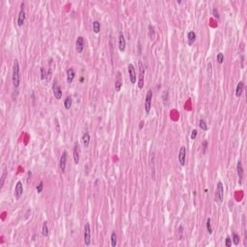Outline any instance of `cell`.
<instances>
[{"instance_id": "cell-1", "label": "cell", "mask_w": 247, "mask_h": 247, "mask_svg": "<svg viewBox=\"0 0 247 247\" xmlns=\"http://www.w3.org/2000/svg\"><path fill=\"white\" fill-rule=\"evenodd\" d=\"M12 82L15 88H17L19 86L20 78H19V61L15 60L14 65H13V75H12Z\"/></svg>"}, {"instance_id": "cell-2", "label": "cell", "mask_w": 247, "mask_h": 247, "mask_svg": "<svg viewBox=\"0 0 247 247\" xmlns=\"http://www.w3.org/2000/svg\"><path fill=\"white\" fill-rule=\"evenodd\" d=\"M223 199H224V185L221 182H218L215 190V201L217 203L221 204L223 202Z\"/></svg>"}, {"instance_id": "cell-3", "label": "cell", "mask_w": 247, "mask_h": 247, "mask_svg": "<svg viewBox=\"0 0 247 247\" xmlns=\"http://www.w3.org/2000/svg\"><path fill=\"white\" fill-rule=\"evenodd\" d=\"M139 77H138V88L142 89L144 87V76H145V67L141 61L138 62Z\"/></svg>"}, {"instance_id": "cell-4", "label": "cell", "mask_w": 247, "mask_h": 247, "mask_svg": "<svg viewBox=\"0 0 247 247\" xmlns=\"http://www.w3.org/2000/svg\"><path fill=\"white\" fill-rule=\"evenodd\" d=\"M152 99V91L150 89L146 95V99H145V112H146L147 115L150 113V111H151Z\"/></svg>"}, {"instance_id": "cell-5", "label": "cell", "mask_w": 247, "mask_h": 247, "mask_svg": "<svg viewBox=\"0 0 247 247\" xmlns=\"http://www.w3.org/2000/svg\"><path fill=\"white\" fill-rule=\"evenodd\" d=\"M84 242L87 246L90 245L91 243V228L89 223L85 224L84 226Z\"/></svg>"}, {"instance_id": "cell-6", "label": "cell", "mask_w": 247, "mask_h": 247, "mask_svg": "<svg viewBox=\"0 0 247 247\" xmlns=\"http://www.w3.org/2000/svg\"><path fill=\"white\" fill-rule=\"evenodd\" d=\"M128 76H129V80H130L131 84H135L136 83V72H135V68L132 64H128Z\"/></svg>"}, {"instance_id": "cell-7", "label": "cell", "mask_w": 247, "mask_h": 247, "mask_svg": "<svg viewBox=\"0 0 247 247\" xmlns=\"http://www.w3.org/2000/svg\"><path fill=\"white\" fill-rule=\"evenodd\" d=\"M23 194V185H22L21 182H17L16 184V187H15L14 190V197L16 198L17 200H19L20 197Z\"/></svg>"}, {"instance_id": "cell-8", "label": "cell", "mask_w": 247, "mask_h": 247, "mask_svg": "<svg viewBox=\"0 0 247 247\" xmlns=\"http://www.w3.org/2000/svg\"><path fill=\"white\" fill-rule=\"evenodd\" d=\"M185 156H186V149H185L184 146H182L179 152V156H178L179 162L182 166H184L185 165Z\"/></svg>"}, {"instance_id": "cell-9", "label": "cell", "mask_w": 247, "mask_h": 247, "mask_svg": "<svg viewBox=\"0 0 247 247\" xmlns=\"http://www.w3.org/2000/svg\"><path fill=\"white\" fill-rule=\"evenodd\" d=\"M25 21V11H24V3H21V9L19 13V17H17V25L21 27L24 24Z\"/></svg>"}, {"instance_id": "cell-10", "label": "cell", "mask_w": 247, "mask_h": 247, "mask_svg": "<svg viewBox=\"0 0 247 247\" xmlns=\"http://www.w3.org/2000/svg\"><path fill=\"white\" fill-rule=\"evenodd\" d=\"M84 47H85V42H84V38L83 37H78L76 39L75 42V49L77 53H81L83 51Z\"/></svg>"}, {"instance_id": "cell-11", "label": "cell", "mask_w": 247, "mask_h": 247, "mask_svg": "<svg viewBox=\"0 0 247 247\" xmlns=\"http://www.w3.org/2000/svg\"><path fill=\"white\" fill-rule=\"evenodd\" d=\"M67 158H68V152H63L62 156L60 157V161H59V166L62 173H64L66 171V165H67Z\"/></svg>"}, {"instance_id": "cell-12", "label": "cell", "mask_w": 247, "mask_h": 247, "mask_svg": "<svg viewBox=\"0 0 247 247\" xmlns=\"http://www.w3.org/2000/svg\"><path fill=\"white\" fill-rule=\"evenodd\" d=\"M73 160H75V163L78 164L80 160V147L79 145L76 143L73 148Z\"/></svg>"}, {"instance_id": "cell-13", "label": "cell", "mask_w": 247, "mask_h": 247, "mask_svg": "<svg viewBox=\"0 0 247 247\" xmlns=\"http://www.w3.org/2000/svg\"><path fill=\"white\" fill-rule=\"evenodd\" d=\"M154 154H151V157H150V168H151V175H152V179L156 180V166H154Z\"/></svg>"}, {"instance_id": "cell-14", "label": "cell", "mask_w": 247, "mask_h": 247, "mask_svg": "<svg viewBox=\"0 0 247 247\" xmlns=\"http://www.w3.org/2000/svg\"><path fill=\"white\" fill-rule=\"evenodd\" d=\"M122 85H123V81H122V73H121V72H117L116 80H115V90H116V92L121 91Z\"/></svg>"}, {"instance_id": "cell-15", "label": "cell", "mask_w": 247, "mask_h": 247, "mask_svg": "<svg viewBox=\"0 0 247 247\" xmlns=\"http://www.w3.org/2000/svg\"><path fill=\"white\" fill-rule=\"evenodd\" d=\"M52 91H53V95H54V97L57 100H61V99H62V90H61V88L58 86L57 82H55L53 84Z\"/></svg>"}, {"instance_id": "cell-16", "label": "cell", "mask_w": 247, "mask_h": 247, "mask_svg": "<svg viewBox=\"0 0 247 247\" xmlns=\"http://www.w3.org/2000/svg\"><path fill=\"white\" fill-rule=\"evenodd\" d=\"M236 171H238V182L239 184L242 183V180H243V167H242V163H241L240 160L238 161V164H236Z\"/></svg>"}, {"instance_id": "cell-17", "label": "cell", "mask_w": 247, "mask_h": 247, "mask_svg": "<svg viewBox=\"0 0 247 247\" xmlns=\"http://www.w3.org/2000/svg\"><path fill=\"white\" fill-rule=\"evenodd\" d=\"M126 39H124V36L123 33H120L119 35V49L120 51L124 52V49H126Z\"/></svg>"}, {"instance_id": "cell-18", "label": "cell", "mask_w": 247, "mask_h": 247, "mask_svg": "<svg viewBox=\"0 0 247 247\" xmlns=\"http://www.w3.org/2000/svg\"><path fill=\"white\" fill-rule=\"evenodd\" d=\"M75 73L73 71V68H70L67 70V81L68 83H72L73 79H75Z\"/></svg>"}, {"instance_id": "cell-19", "label": "cell", "mask_w": 247, "mask_h": 247, "mask_svg": "<svg viewBox=\"0 0 247 247\" xmlns=\"http://www.w3.org/2000/svg\"><path fill=\"white\" fill-rule=\"evenodd\" d=\"M243 90H244V83L242 82V81H240V82H238V85H236V96L238 97V98H239V97L242 95Z\"/></svg>"}, {"instance_id": "cell-20", "label": "cell", "mask_w": 247, "mask_h": 247, "mask_svg": "<svg viewBox=\"0 0 247 247\" xmlns=\"http://www.w3.org/2000/svg\"><path fill=\"white\" fill-rule=\"evenodd\" d=\"M82 143L84 145L85 148H88L89 147V144H90V140H91V137H90V134L89 132H85V133L82 135Z\"/></svg>"}, {"instance_id": "cell-21", "label": "cell", "mask_w": 247, "mask_h": 247, "mask_svg": "<svg viewBox=\"0 0 247 247\" xmlns=\"http://www.w3.org/2000/svg\"><path fill=\"white\" fill-rule=\"evenodd\" d=\"M196 38H197V36H196V33L194 31H189L187 34V39H188V44H189L190 45H193V43L196 41Z\"/></svg>"}, {"instance_id": "cell-22", "label": "cell", "mask_w": 247, "mask_h": 247, "mask_svg": "<svg viewBox=\"0 0 247 247\" xmlns=\"http://www.w3.org/2000/svg\"><path fill=\"white\" fill-rule=\"evenodd\" d=\"M148 29H149V37H150V39H151L152 41H154V38H156V29H154V27L152 26V24H149Z\"/></svg>"}, {"instance_id": "cell-23", "label": "cell", "mask_w": 247, "mask_h": 247, "mask_svg": "<svg viewBox=\"0 0 247 247\" xmlns=\"http://www.w3.org/2000/svg\"><path fill=\"white\" fill-rule=\"evenodd\" d=\"M162 101H163V104L165 106L169 105V92L167 90L162 94Z\"/></svg>"}, {"instance_id": "cell-24", "label": "cell", "mask_w": 247, "mask_h": 247, "mask_svg": "<svg viewBox=\"0 0 247 247\" xmlns=\"http://www.w3.org/2000/svg\"><path fill=\"white\" fill-rule=\"evenodd\" d=\"M93 31L95 32L96 34H99L101 31V23H100V21H98V20L93 21Z\"/></svg>"}, {"instance_id": "cell-25", "label": "cell", "mask_w": 247, "mask_h": 247, "mask_svg": "<svg viewBox=\"0 0 247 247\" xmlns=\"http://www.w3.org/2000/svg\"><path fill=\"white\" fill-rule=\"evenodd\" d=\"M72 104H73V100L71 97H67V98L65 99L64 101V106L66 109H70L71 107H72Z\"/></svg>"}, {"instance_id": "cell-26", "label": "cell", "mask_w": 247, "mask_h": 247, "mask_svg": "<svg viewBox=\"0 0 247 247\" xmlns=\"http://www.w3.org/2000/svg\"><path fill=\"white\" fill-rule=\"evenodd\" d=\"M48 226H47V221H45L44 223H43V227H42V235L44 236H48Z\"/></svg>"}, {"instance_id": "cell-27", "label": "cell", "mask_w": 247, "mask_h": 247, "mask_svg": "<svg viewBox=\"0 0 247 247\" xmlns=\"http://www.w3.org/2000/svg\"><path fill=\"white\" fill-rule=\"evenodd\" d=\"M199 126H200V128L202 129V130H204V131H207L208 129V124H207V123H206L205 120H200V122H199Z\"/></svg>"}, {"instance_id": "cell-28", "label": "cell", "mask_w": 247, "mask_h": 247, "mask_svg": "<svg viewBox=\"0 0 247 247\" xmlns=\"http://www.w3.org/2000/svg\"><path fill=\"white\" fill-rule=\"evenodd\" d=\"M111 245L113 247H116L117 245V235L116 232H112L111 234Z\"/></svg>"}, {"instance_id": "cell-29", "label": "cell", "mask_w": 247, "mask_h": 247, "mask_svg": "<svg viewBox=\"0 0 247 247\" xmlns=\"http://www.w3.org/2000/svg\"><path fill=\"white\" fill-rule=\"evenodd\" d=\"M206 226H207V230H208V235H211V234H212V228H211V220H210V217L207 219V224H206Z\"/></svg>"}, {"instance_id": "cell-30", "label": "cell", "mask_w": 247, "mask_h": 247, "mask_svg": "<svg viewBox=\"0 0 247 247\" xmlns=\"http://www.w3.org/2000/svg\"><path fill=\"white\" fill-rule=\"evenodd\" d=\"M216 60H217L218 64H222V63L224 62V54L222 52L218 53L217 56H216Z\"/></svg>"}, {"instance_id": "cell-31", "label": "cell", "mask_w": 247, "mask_h": 247, "mask_svg": "<svg viewBox=\"0 0 247 247\" xmlns=\"http://www.w3.org/2000/svg\"><path fill=\"white\" fill-rule=\"evenodd\" d=\"M40 72H41V79H42V80H45V77H47V70H45V68H41Z\"/></svg>"}, {"instance_id": "cell-32", "label": "cell", "mask_w": 247, "mask_h": 247, "mask_svg": "<svg viewBox=\"0 0 247 247\" xmlns=\"http://www.w3.org/2000/svg\"><path fill=\"white\" fill-rule=\"evenodd\" d=\"M239 240H240V238H239V236L238 235V234H234L233 235V242L235 245H238L239 244Z\"/></svg>"}, {"instance_id": "cell-33", "label": "cell", "mask_w": 247, "mask_h": 247, "mask_svg": "<svg viewBox=\"0 0 247 247\" xmlns=\"http://www.w3.org/2000/svg\"><path fill=\"white\" fill-rule=\"evenodd\" d=\"M6 177H7V169H5L1 177V184H0V187L1 188H3L4 186V182H5V180H6Z\"/></svg>"}, {"instance_id": "cell-34", "label": "cell", "mask_w": 247, "mask_h": 247, "mask_svg": "<svg viewBox=\"0 0 247 247\" xmlns=\"http://www.w3.org/2000/svg\"><path fill=\"white\" fill-rule=\"evenodd\" d=\"M36 189H37V192H38V193H41V192L43 191V189H44V183H43V182H41L39 184L37 185Z\"/></svg>"}, {"instance_id": "cell-35", "label": "cell", "mask_w": 247, "mask_h": 247, "mask_svg": "<svg viewBox=\"0 0 247 247\" xmlns=\"http://www.w3.org/2000/svg\"><path fill=\"white\" fill-rule=\"evenodd\" d=\"M212 15H213V17H216V19H219V17H220L219 13H218L217 9H216V8H213V9H212Z\"/></svg>"}, {"instance_id": "cell-36", "label": "cell", "mask_w": 247, "mask_h": 247, "mask_svg": "<svg viewBox=\"0 0 247 247\" xmlns=\"http://www.w3.org/2000/svg\"><path fill=\"white\" fill-rule=\"evenodd\" d=\"M225 245L227 247H230L232 245V239L230 236H227L226 238V240H225Z\"/></svg>"}, {"instance_id": "cell-37", "label": "cell", "mask_w": 247, "mask_h": 247, "mask_svg": "<svg viewBox=\"0 0 247 247\" xmlns=\"http://www.w3.org/2000/svg\"><path fill=\"white\" fill-rule=\"evenodd\" d=\"M208 145V141H204V142H203V152H204V154H205L206 151H207Z\"/></svg>"}, {"instance_id": "cell-38", "label": "cell", "mask_w": 247, "mask_h": 247, "mask_svg": "<svg viewBox=\"0 0 247 247\" xmlns=\"http://www.w3.org/2000/svg\"><path fill=\"white\" fill-rule=\"evenodd\" d=\"M191 139L193 140V139H195L196 137H197V130H196V129H194V130H192V132H191Z\"/></svg>"}, {"instance_id": "cell-39", "label": "cell", "mask_w": 247, "mask_h": 247, "mask_svg": "<svg viewBox=\"0 0 247 247\" xmlns=\"http://www.w3.org/2000/svg\"><path fill=\"white\" fill-rule=\"evenodd\" d=\"M143 124H144V122L142 121V122H141V124H140V128H143Z\"/></svg>"}]
</instances>
